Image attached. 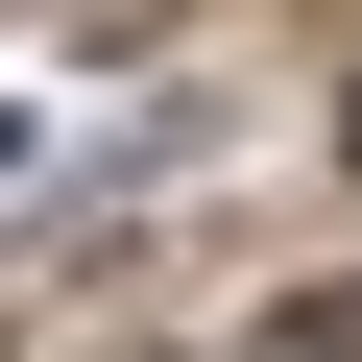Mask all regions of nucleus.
Returning a JSON list of instances; mask_svg holds the SVG:
<instances>
[{"instance_id": "f257e3e1", "label": "nucleus", "mask_w": 362, "mask_h": 362, "mask_svg": "<svg viewBox=\"0 0 362 362\" xmlns=\"http://www.w3.org/2000/svg\"><path fill=\"white\" fill-rule=\"evenodd\" d=\"M0 169H25V97H0Z\"/></svg>"}, {"instance_id": "f03ea898", "label": "nucleus", "mask_w": 362, "mask_h": 362, "mask_svg": "<svg viewBox=\"0 0 362 362\" xmlns=\"http://www.w3.org/2000/svg\"><path fill=\"white\" fill-rule=\"evenodd\" d=\"M338 145H362V97H338Z\"/></svg>"}]
</instances>
